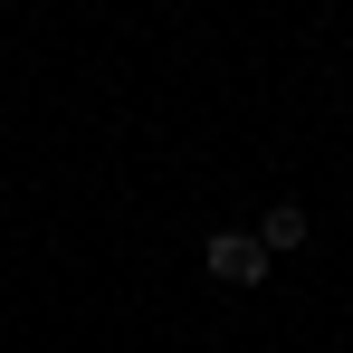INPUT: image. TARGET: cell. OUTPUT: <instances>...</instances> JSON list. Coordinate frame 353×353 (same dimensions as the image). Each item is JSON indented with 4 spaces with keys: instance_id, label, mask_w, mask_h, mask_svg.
I'll use <instances>...</instances> for the list:
<instances>
[{
    "instance_id": "cell-2",
    "label": "cell",
    "mask_w": 353,
    "mask_h": 353,
    "mask_svg": "<svg viewBox=\"0 0 353 353\" xmlns=\"http://www.w3.org/2000/svg\"><path fill=\"white\" fill-rule=\"evenodd\" d=\"M305 210H296V201H277V210H268V220H258V248H268V258H287V248H305Z\"/></svg>"
},
{
    "instance_id": "cell-1",
    "label": "cell",
    "mask_w": 353,
    "mask_h": 353,
    "mask_svg": "<svg viewBox=\"0 0 353 353\" xmlns=\"http://www.w3.org/2000/svg\"><path fill=\"white\" fill-rule=\"evenodd\" d=\"M201 268H210L220 287H258V277H268L277 258L258 248V230H210V248H201Z\"/></svg>"
}]
</instances>
